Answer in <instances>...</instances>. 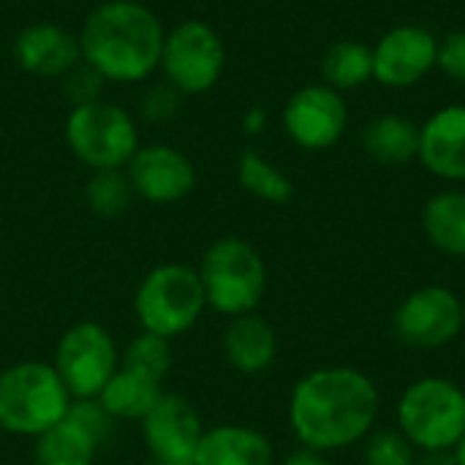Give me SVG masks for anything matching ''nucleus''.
Returning <instances> with one entry per match:
<instances>
[{
  "label": "nucleus",
  "instance_id": "13",
  "mask_svg": "<svg viewBox=\"0 0 465 465\" xmlns=\"http://www.w3.org/2000/svg\"><path fill=\"white\" fill-rule=\"evenodd\" d=\"M439 38L420 25H398L373 46V79L387 87H414L436 68Z\"/></svg>",
  "mask_w": 465,
  "mask_h": 465
},
{
  "label": "nucleus",
  "instance_id": "29",
  "mask_svg": "<svg viewBox=\"0 0 465 465\" xmlns=\"http://www.w3.org/2000/svg\"><path fill=\"white\" fill-rule=\"evenodd\" d=\"M180 106H183V93L174 90L166 79L147 84L139 101V112L147 123H169L180 114Z\"/></svg>",
  "mask_w": 465,
  "mask_h": 465
},
{
  "label": "nucleus",
  "instance_id": "8",
  "mask_svg": "<svg viewBox=\"0 0 465 465\" xmlns=\"http://www.w3.org/2000/svg\"><path fill=\"white\" fill-rule=\"evenodd\" d=\"M163 79L183 95L213 90L226 68V46L221 33L202 22L185 19L163 35L161 65Z\"/></svg>",
  "mask_w": 465,
  "mask_h": 465
},
{
  "label": "nucleus",
  "instance_id": "18",
  "mask_svg": "<svg viewBox=\"0 0 465 465\" xmlns=\"http://www.w3.org/2000/svg\"><path fill=\"white\" fill-rule=\"evenodd\" d=\"M275 452L264 433L245 425L204 430L193 465H272Z\"/></svg>",
  "mask_w": 465,
  "mask_h": 465
},
{
  "label": "nucleus",
  "instance_id": "10",
  "mask_svg": "<svg viewBox=\"0 0 465 465\" xmlns=\"http://www.w3.org/2000/svg\"><path fill=\"white\" fill-rule=\"evenodd\" d=\"M392 330L411 349H441L463 332V300L441 283L420 286L395 308Z\"/></svg>",
  "mask_w": 465,
  "mask_h": 465
},
{
  "label": "nucleus",
  "instance_id": "30",
  "mask_svg": "<svg viewBox=\"0 0 465 465\" xmlns=\"http://www.w3.org/2000/svg\"><path fill=\"white\" fill-rule=\"evenodd\" d=\"M436 68L455 82L465 84V30H452L439 41Z\"/></svg>",
  "mask_w": 465,
  "mask_h": 465
},
{
  "label": "nucleus",
  "instance_id": "24",
  "mask_svg": "<svg viewBox=\"0 0 465 465\" xmlns=\"http://www.w3.org/2000/svg\"><path fill=\"white\" fill-rule=\"evenodd\" d=\"M237 180L248 193L270 204H286L294 196V183L256 150H245L240 155Z\"/></svg>",
  "mask_w": 465,
  "mask_h": 465
},
{
  "label": "nucleus",
  "instance_id": "22",
  "mask_svg": "<svg viewBox=\"0 0 465 465\" xmlns=\"http://www.w3.org/2000/svg\"><path fill=\"white\" fill-rule=\"evenodd\" d=\"M422 232L447 256L465 259V191H441L422 207Z\"/></svg>",
  "mask_w": 465,
  "mask_h": 465
},
{
  "label": "nucleus",
  "instance_id": "15",
  "mask_svg": "<svg viewBox=\"0 0 465 465\" xmlns=\"http://www.w3.org/2000/svg\"><path fill=\"white\" fill-rule=\"evenodd\" d=\"M134 193L153 204L183 202L196 188V169L185 153L172 144H144L125 166Z\"/></svg>",
  "mask_w": 465,
  "mask_h": 465
},
{
  "label": "nucleus",
  "instance_id": "7",
  "mask_svg": "<svg viewBox=\"0 0 465 465\" xmlns=\"http://www.w3.org/2000/svg\"><path fill=\"white\" fill-rule=\"evenodd\" d=\"M65 142L93 172L125 169L139 150V131L131 112L109 101H95L87 106H71L65 117Z\"/></svg>",
  "mask_w": 465,
  "mask_h": 465
},
{
  "label": "nucleus",
  "instance_id": "17",
  "mask_svg": "<svg viewBox=\"0 0 465 465\" xmlns=\"http://www.w3.org/2000/svg\"><path fill=\"white\" fill-rule=\"evenodd\" d=\"M422 166L450 183L465 180V104L439 109L420 125Z\"/></svg>",
  "mask_w": 465,
  "mask_h": 465
},
{
  "label": "nucleus",
  "instance_id": "25",
  "mask_svg": "<svg viewBox=\"0 0 465 465\" xmlns=\"http://www.w3.org/2000/svg\"><path fill=\"white\" fill-rule=\"evenodd\" d=\"M134 185L125 169H101L93 172L84 188V199L90 210L101 218H120L134 202Z\"/></svg>",
  "mask_w": 465,
  "mask_h": 465
},
{
  "label": "nucleus",
  "instance_id": "26",
  "mask_svg": "<svg viewBox=\"0 0 465 465\" xmlns=\"http://www.w3.org/2000/svg\"><path fill=\"white\" fill-rule=\"evenodd\" d=\"M172 362H174V357H172L169 341L161 338V335H153V332L136 335L128 343V349L123 351V357H120L123 368L136 371V373H142V376H147V379H153L158 384H163V379L169 376Z\"/></svg>",
  "mask_w": 465,
  "mask_h": 465
},
{
  "label": "nucleus",
  "instance_id": "27",
  "mask_svg": "<svg viewBox=\"0 0 465 465\" xmlns=\"http://www.w3.org/2000/svg\"><path fill=\"white\" fill-rule=\"evenodd\" d=\"M414 447L401 430H379L365 444V465H414Z\"/></svg>",
  "mask_w": 465,
  "mask_h": 465
},
{
  "label": "nucleus",
  "instance_id": "23",
  "mask_svg": "<svg viewBox=\"0 0 465 465\" xmlns=\"http://www.w3.org/2000/svg\"><path fill=\"white\" fill-rule=\"evenodd\" d=\"M322 76L324 84L338 93L362 87L368 79H373V46L354 38L335 41L322 57Z\"/></svg>",
  "mask_w": 465,
  "mask_h": 465
},
{
  "label": "nucleus",
  "instance_id": "35",
  "mask_svg": "<svg viewBox=\"0 0 465 465\" xmlns=\"http://www.w3.org/2000/svg\"><path fill=\"white\" fill-rule=\"evenodd\" d=\"M139 465H163V463H158V460H147V463H139Z\"/></svg>",
  "mask_w": 465,
  "mask_h": 465
},
{
  "label": "nucleus",
  "instance_id": "19",
  "mask_svg": "<svg viewBox=\"0 0 465 465\" xmlns=\"http://www.w3.org/2000/svg\"><path fill=\"white\" fill-rule=\"evenodd\" d=\"M223 354L226 362L240 373H262L275 362L278 335L275 330L256 313L234 316L223 332Z\"/></svg>",
  "mask_w": 465,
  "mask_h": 465
},
{
  "label": "nucleus",
  "instance_id": "34",
  "mask_svg": "<svg viewBox=\"0 0 465 465\" xmlns=\"http://www.w3.org/2000/svg\"><path fill=\"white\" fill-rule=\"evenodd\" d=\"M452 455H455V463L465 465V436L458 441V447L452 450Z\"/></svg>",
  "mask_w": 465,
  "mask_h": 465
},
{
  "label": "nucleus",
  "instance_id": "5",
  "mask_svg": "<svg viewBox=\"0 0 465 465\" xmlns=\"http://www.w3.org/2000/svg\"><path fill=\"white\" fill-rule=\"evenodd\" d=\"M207 305L223 316L253 313L267 289V267L262 253L242 237L215 240L199 267Z\"/></svg>",
  "mask_w": 465,
  "mask_h": 465
},
{
  "label": "nucleus",
  "instance_id": "28",
  "mask_svg": "<svg viewBox=\"0 0 465 465\" xmlns=\"http://www.w3.org/2000/svg\"><path fill=\"white\" fill-rule=\"evenodd\" d=\"M104 84L106 79L87 63H76L63 76V95L71 101V106H87L95 101H104Z\"/></svg>",
  "mask_w": 465,
  "mask_h": 465
},
{
  "label": "nucleus",
  "instance_id": "14",
  "mask_svg": "<svg viewBox=\"0 0 465 465\" xmlns=\"http://www.w3.org/2000/svg\"><path fill=\"white\" fill-rule=\"evenodd\" d=\"M142 436L153 460L163 465H193L204 428L196 409L185 398L163 392V398L142 420Z\"/></svg>",
  "mask_w": 465,
  "mask_h": 465
},
{
  "label": "nucleus",
  "instance_id": "2",
  "mask_svg": "<svg viewBox=\"0 0 465 465\" xmlns=\"http://www.w3.org/2000/svg\"><path fill=\"white\" fill-rule=\"evenodd\" d=\"M161 19L136 0H106L95 5L82 30V63L93 65L106 82L134 84L153 76L163 49Z\"/></svg>",
  "mask_w": 465,
  "mask_h": 465
},
{
  "label": "nucleus",
  "instance_id": "6",
  "mask_svg": "<svg viewBox=\"0 0 465 465\" xmlns=\"http://www.w3.org/2000/svg\"><path fill=\"white\" fill-rule=\"evenodd\" d=\"M207 305L199 270L188 264H161L142 281L134 308L144 332L166 341L188 332Z\"/></svg>",
  "mask_w": 465,
  "mask_h": 465
},
{
  "label": "nucleus",
  "instance_id": "12",
  "mask_svg": "<svg viewBox=\"0 0 465 465\" xmlns=\"http://www.w3.org/2000/svg\"><path fill=\"white\" fill-rule=\"evenodd\" d=\"M349 125L343 93L330 84H305L283 106V128L302 150H327L341 142Z\"/></svg>",
  "mask_w": 465,
  "mask_h": 465
},
{
  "label": "nucleus",
  "instance_id": "33",
  "mask_svg": "<svg viewBox=\"0 0 465 465\" xmlns=\"http://www.w3.org/2000/svg\"><path fill=\"white\" fill-rule=\"evenodd\" d=\"M281 465H330V460L322 452H313V450H305L302 447V450L292 452Z\"/></svg>",
  "mask_w": 465,
  "mask_h": 465
},
{
  "label": "nucleus",
  "instance_id": "4",
  "mask_svg": "<svg viewBox=\"0 0 465 465\" xmlns=\"http://www.w3.org/2000/svg\"><path fill=\"white\" fill-rule=\"evenodd\" d=\"M398 428L420 452L455 450L465 436V390L444 376L417 379L398 401Z\"/></svg>",
  "mask_w": 465,
  "mask_h": 465
},
{
  "label": "nucleus",
  "instance_id": "36",
  "mask_svg": "<svg viewBox=\"0 0 465 465\" xmlns=\"http://www.w3.org/2000/svg\"><path fill=\"white\" fill-rule=\"evenodd\" d=\"M463 332H465V302H463Z\"/></svg>",
  "mask_w": 465,
  "mask_h": 465
},
{
  "label": "nucleus",
  "instance_id": "31",
  "mask_svg": "<svg viewBox=\"0 0 465 465\" xmlns=\"http://www.w3.org/2000/svg\"><path fill=\"white\" fill-rule=\"evenodd\" d=\"M242 128L248 136H259L267 128V112L262 106H251L242 117Z\"/></svg>",
  "mask_w": 465,
  "mask_h": 465
},
{
  "label": "nucleus",
  "instance_id": "20",
  "mask_svg": "<svg viewBox=\"0 0 465 465\" xmlns=\"http://www.w3.org/2000/svg\"><path fill=\"white\" fill-rule=\"evenodd\" d=\"M362 147L381 166H403L420 155V125L403 114H379L365 125Z\"/></svg>",
  "mask_w": 465,
  "mask_h": 465
},
{
  "label": "nucleus",
  "instance_id": "1",
  "mask_svg": "<svg viewBox=\"0 0 465 465\" xmlns=\"http://www.w3.org/2000/svg\"><path fill=\"white\" fill-rule=\"evenodd\" d=\"M379 390L357 368H319L302 376L289 398V425L313 452H338L360 444L376 425Z\"/></svg>",
  "mask_w": 465,
  "mask_h": 465
},
{
  "label": "nucleus",
  "instance_id": "32",
  "mask_svg": "<svg viewBox=\"0 0 465 465\" xmlns=\"http://www.w3.org/2000/svg\"><path fill=\"white\" fill-rule=\"evenodd\" d=\"M414 465H458L452 450H428L414 458Z\"/></svg>",
  "mask_w": 465,
  "mask_h": 465
},
{
  "label": "nucleus",
  "instance_id": "11",
  "mask_svg": "<svg viewBox=\"0 0 465 465\" xmlns=\"http://www.w3.org/2000/svg\"><path fill=\"white\" fill-rule=\"evenodd\" d=\"M112 433V417L98 401H74L68 414L38 436L33 465H93Z\"/></svg>",
  "mask_w": 465,
  "mask_h": 465
},
{
  "label": "nucleus",
  "instance_id": "3",
  "mask_svg": "<svg viewBox=\"0 0 465 465\" xmlns=\"http://www.w3.org/2000/svg\"><path fill=\"white\" fill-rule=\"evenodd\" d=\"M71 403L52 365L19 362L0 373V428L8 433L38 439L68 414Z\"/></svg>",
  "mask_w": 465,
  "mask_h": 465
},
{
  "label": "nucleus",
  "instance_id": "9",
  "mask_svg": "<svg viewBox=\"0 0 465 465\" xmlns=\"http://www.w3.org/2000/svg\"><path fill=\"white\" fill-rule=\"evenodd\" d=\"M52 368L74 401H95L120 368V354L101 324L82 322L65 330L57 341Z\"/></svg>",
  "mask_w": 465,
  "mask_h": 465
},
{
  "label": "nucleus",
  "instance_id": "21",
  "mask_svg": "<svg viewBox=\"0 0 465 465\" xmlns=\"http://www.w3.org/2000/svg\"><path fill=\"white\" fill-rule=\"evenodd\" d=\"M161 398H163V390L158 381L120 365L95 401L104 406V411L112 420H139L142 422Z\"/></svg>",
  "mask_w": 465,
  "mask_h": 465
},
{
  "label": "nucleus",
  "instance_id": "16",
  "mask_svg": "<svg viewBox=\"0 0 465 465\" xmlns=\"http://www.w3.org/2000/svg\"><path fill=\"white\" fill-rule=\"evenodd\" d=\"M14 60L22 71L44 79L65 76L76 63H82L79 38L54 22H35L16 33Z\"/></svg>",
  "mask_w": 465,
  "mask_h": 465
}]
</instances>
